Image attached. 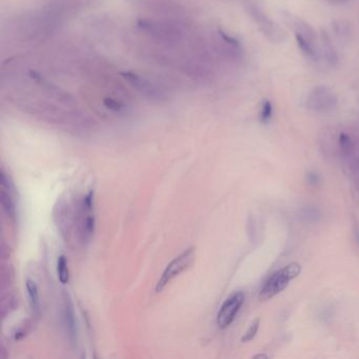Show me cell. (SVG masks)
<instances>
[{"instance_id": "obj_13", "label": "cell", "mask_w": 359, "mask_h": 359, "mask_svg": "<svg viewBox=\"0 0 359 359\" xmlns=\"http://www.w3.org/2000/svg\"><path fill=\"white\" fill-rule=\"evenodd\" d=\"M25 289H27V294H28L32 309L35 310V311H38L40 298H39V291L36 283L32 279H28L25 283Z\"/></svg>"}, {"instance_id": "obj_6", "label": "cell", "mask_w": 359, "mask_h": 359, "mask_svg": "<svg viewBox=\"0 0 359 359\" xmlns=\"http://www.w3.org/2000/svg\"><path fill=\"white\" fill-rule=\"evenodd\" d=\"M79 226L80 234L83 240L88 241L91 239L95 232V212H94V193L90 192L86 195L80 206L79 213Z\"/></svg>"}, {"instance_id": "obj_11", "label": "cell", "mask_w": 359, "mask_h": 359, "mask_svg": "<svg viewBox=\"0 0 359 359\" xmlns=\"http://www.w3.org/2000/svg\"><path fill=\"white\" fill-rule=\"evenodd\" d=\"M333 35L336 41L342 45L348 46L354 37V28L353 24L345 19H338L332 22Z\"/></svg>"}, {"instance_id": "obj_3", "label": "cell", "mask_w": 359, "mask_h": 359, "mask_svg": "<svg viewBox=\"0 0 359 359\" xmlns=\"http://www.w3.org/2000/svg\"><path fill=\"white\" fill-rule=\"evenodd\" d=\"M248 12L258 30L270 42L278 44L286 40V33L280 25L274 21L265 11L257 5H250Z\"/></svg>"}, {"instance_id": "obj_21", "label": "cell", "mask_w": 359, "mask_h": 359, "mask_svg": "<svg viewBox=\"0 0 359 359\" xmlns=\"http://www.w3.org/2000/svg\"><path fill=\"white\" fill-rule=\"evenodd\" d=\"M357 240H358V242H359V234H357Z\"/></svg>"}, {"instance_id": "obj_18", "label": "cell", "mask_w": 359, "mask_h": 359, "mask_svg": "<svg viewBox=\"0 0 359 359\" xmlns=\"http://www.w3.org/2000/svg\"><path fill=\"white\" fill-rule=\"evenodd\" d=\"M105 105L107 108H109L113 111H119L122 108V105L120 102L114 100V99H111V98H107V99H105Z\"/></svg>"}, {"instance_id": "obj_1", "label": "cell", "mask_w": 359, "mask_h": 359, "mask_svg": "<svg viewBox=\"0 0 359 359\" xmlns=\"http://www.w3.org/2000/svg\"><path fill=\"white\" fill-rule=\"evenodd\" d=\"M286 20L294 32V36L301 53L310 60L318 61L321 57L320 42L313 27L301 18L294 17L291 14L286 16Z\"/></svg>"}, {"instance_id": "obj_17", "label": "cell", "mask_w": 359, "mask_h": 359, "mask_svg": "<svg viewBox=\"0 0 359 359\" xmlns=\"http://www.w3.org/2000/svg\"><path fill=\"white\" fill-rule=\"evenodd\" d=\"M259 323H260V320H259V319H255V320L251 323V325L249 326V329L247 330V332L244 333L243 337L241 338V341H242V342H248V341L252 340V339L256 336V334H257V332H258V329H259Z\"/></svg>"}, {"instance_id": "obj_9", "label": "cell", "mask_w": 359, "mask_h": 359, "mask_svg": "<svg viewBox=\"0 0 359 359\" xmlns=\"http://www.w3.org/2000/svg\"><path fill=\"white\" fill-rule=\"evenodd\" d=\"M0 182H2V204L7 213V215L11 219L16 218V194L13 183L11 182L10 177L2 171V176H0Z\"/></svg>"}, {"instance_id": "obj_20", "label": "cell", "mask_w": 359, "mask_h": 359, "mask_svg": "<svg viewBox=\"0 0 359 359\" xmlns=\"http://www.w3.org/2000/svg\"><path fill=\"white\" fill-rule=\"evenodd\" d=\"M323 2L328 3V4H331V5H334V6H339V5L346 4V3L348 2V0H323Z\"/></svg>"}, {"instance_id": "obj_4", "label": "cell", "mask_w": 359, "mask_h": 359, "mask_svg": "<svg viewBox=\"0 0 359 359\" xmlns=\"http://www.w3.org/2000/svg\"><path fill=\"white\" fill-rule=\"evenodd\" d=\"M338 104L336 93L329 86H316L309 92L305 98V107L316 113H328L333 111Z\"/></svg>"}, {"instance_id": "obj_2", "label": "cell", "mask_w": 359, "mask_h": 359, "mask_svg": "<svg viewBox=\"0 0 359 359\" xmlns=\"http://www.w3.org/2000/svg\"><path fill=\"white\" fill-rule=\"evenodd\" d=\"M300 271L301 268L298 264H291L286 266L284 269L275 272L269 277L265 286L261 289L259 298L261 300H268L277 295V294H279L287 288L291 280L296 278L300 274Z\"/></svg>"}, {"instance_id": "obj_14", "label": "cell", "mask_w": 359, "mask_h": 359, "mask_svg": "<svg viewBox=\"0 0 359 359\" xmlns=\"http://www.w3.org/2000/svg\"><path fill=\"white\" fill-rule=\"evenodd\" d=\"M57 275L58 279L62 285H67L70 280V271L68 267V261L64 255L58 257L57 260Z\"/></svg>"}, {"instance_id": "obj_19", "label": "cell", "mask_w": 359, "mask_h": 359, "mask_svg": "<svg viewBox=\"0 0 359 359\" xmlns=\"http://www.w3.org/2000/svg\"><path fill=\"white\" fill-rule=\"evenodd\" d=\"M307 182L310 185H317L319 182V177L316 173H309L307 174Z\"/></svg>"}, {"instance_id": "obj_8", "label": "cell", "mask_w": 359, "mask_h": 359, "mask_svg": "<svg viewBox=\"0 0 359 359\" xmlns=\"http://www.w3.org/2000/svg\"><path fill=\"white\" fill-rule=\"evenodd\" d=\"M122 76L131 86L151 100H162L166 97V94L161 91V89L142 76L131 72L122 73Z\"/></svg>"}, {"instance_id": "obj_12", "label": "cell", "mask_w": 359, "mask_h": 359, "mask_svg": "<svg viewBox=\"0 0 359 359\" xmlns=\"http://www.w3.org/2000/svg\"><path fill=\"white\" fill-rule=\"evenodd\" d=\"M63 322L65 330L69 335V338L72 342H75L76 336H77V330H76V320H75V314L73 310V304L71 302V299L68 297L64 300V305H63Z\"/></svg>"}, {"instance_id": "obj_5", "label": "cell", "mask_w": 359, "mask_h": 359, "mask_svg": "<svg viewBox=\"0 0 359 359\" xmlns=\"http://www.w3.org/2000/svg\"><path fill=\"white\" fill-rule=\"evenodd\" d=\"M195 259V249L189 248L185 250L182 254L175 257L171 263L166 267L165 271L162 272L159 280L156 285V292L159 293L165 289L173 279H175L178 275L185 272Z\"/></svg>"}, {"instance_id": "obj_7", "label": "cell", "mask_w": 359, "mask_h": 359, "mask_svg": "<svg viewBox=\"0 0 359 359\" xmlns=\"http://www.w3.org/2000/svg\"><path fill=\"white\" fill-rule=\"evenodd\" d=\"M243 302L244 295L241 292L234 293L233 295L225 299L217 314V324L219 328L225 329L234 321Z\"/></svg>"}, {"instance_id": "obj_10", "label": "cell", "mask_w": 359, "mask_h": 359, "mask_svg": "<svg viewBox=\"0 0 359 359\" xmlns=\"http://www.w3.org/2000/svg\"><path fill=\"white\" fill-rule=\"evenodd\" d=\"M319 42H320V54L324 58L326 63H328L332 68L337 67L339 63V55L332 37L325 30H321Z\"/></svg>"}, {"instance_id": "obj_16", "label": "cell", "mask_w": 359, "mask_h": 359, "mask_svg": "<svg viewBox=\"0 0 359 359\" xmlns=\"http://www.w3.org/2000/svg\"><path fill=\"white\" fill-rule=\"evenodd\" d=\"M339 146H340L341 153L344 154L345 156H347L351 153L353 144H352V140L349 135H347L346 133H341L339 135Z\"/></svg>"}, {"instance_id": "obj_15", "label": "cell", "mask_w": 359, "mask_h": 359, "mask_svg": "<svg viewBox=\"0 0 359 359\" xmlns=\"http://www.w3.org/2000/svg\"><path fill=\"white\" fill-rule=\"evenodd\" d=\"M273 117V106L270 100H265L260 109L259 118L263 123H268Z\"/></svg>"}]
</instances>
